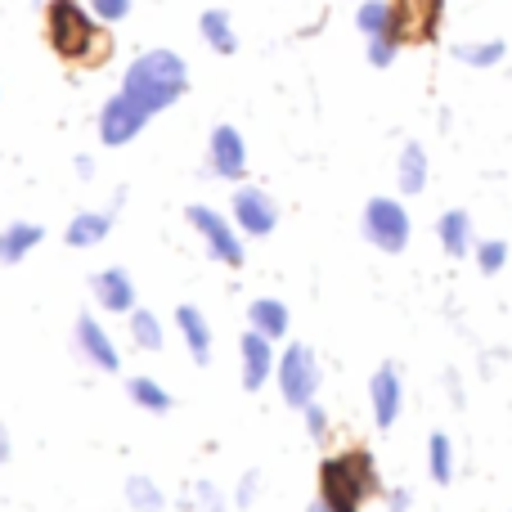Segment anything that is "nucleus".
Here are the masks:
<instances>
[{"label": "nucleus", "mask_w": 512, "mask_h": 512, "mask_svg": "<svg viewBox=\"0 0 512 512\" xmlns=\"http://www.w3.org/2000/svg\"><path fill=\"white\" fill-rule=\"evenodd\" d=\"M45 41L72 68H99L113 54L108 23L90 14L86 0H45Z\"/></svg>", "instance_id": "1"}, {"label": "nucleus", "mask_w": 512, "mask_h": 512, "mask_svg": "<svg viewBox=\"0 0 512 512\" xmlns=\"http://www.w3.org/2000/svg\"><path fill=\"white\" fill-rule=\"evenodd\" d=\"M185 90H189V63L176 50H144L122 77V95L131 104H140L149 117L171 108Z\"/></svg>", "instance_id": "2"}, {"label": "nucleus", "mask_w": 512, "mask_h": 512, "mask_svg": "<svg viewBox=\"0 0 512 512\" xmlns=\"http://www.w3.org/2000/svg\"><path fill=\"white\" fill-rule=\"evenodd\" d=\"M378 490V463L369 450H342L319 463V504L328 512H364Z\"/></svg>", "instance_id": "3"}, {"label": "nucleus", "mask_w": 512, "mask_h": 512, "mask_svg": "<svg viewBox=\"0 0 512 512\" xmlns=\"http://www.w3.org/2000/svg\"><path fill=\"white\" fill-rule=\"evenodd\" d=\"M274 382H279V396L288 400L292 409H306L310 400L319 396V360L306 342L283 346L279 364H274Z\"/></svg>", "instance_id": "4"}, {"label": "nucleus", "mask_w": 512, "mask_h": 512, "mask_svg": "<svg viewBox=\"0 0 512 512\" xmlns=\"http://www.w3.org/2000/svg\"><path fill=\"white\" fill-rule=\"evenodd\" d=\"M185 216H189V225L198 230V239H203L207 256H212L216 265H230V270H239V265H243V234H239V225H234L225 212L207 207V203H194Z\"/></svg>", "instance_id": "5"}, {"label": "nucleus", "mask_w": 512, "mask_h": 512, "mask_svg": "<svg viewBox=\"0 0 512 512\" xmlns=\"http://www.w3.org/2000/svg\"><path fill=\"white\" fill-rule=\"evenodd\" d=\"M360 230L378 252L396 256V252L409 248V230H414V225H409V212L396 203V198H369V203H364Z\"/></svg>", "instance_id": "6"}, {"label": "nucleus", "mask_w": 512, "mask_h": 512, "mask_svg": "<svg viewBox=\"0 0 512 512\" xmlns=\"http://www.w3.org/2000/svg\"><path fill=\"white\" fill-rule=\"evenodd\" d=\"M391 5V32L400 45H427L436 41L445 23V0H387Z\"/></svg>", "instance_id": "7"}, {"label": "nucleus", "mask_w": 512, "mask_h": 512, "mask_svg": "<svg viewBox=\"0 0 512 512\" xmlns=\"http://www.w3.org/2000/svg\"><path fill=\"white\" fill-rule=\"evenodd\" d=\"M355 27L364 32L373 68H391V59L400 54V41H396V32H391V5L387 0H360V9H355Z\"/></svg>", "instance_id": "8"}, {"label": "nucleus", "mask_w": 512, "mask_h": 512, "mask_svg": "<svg viewBox=\"0 0 512 512\" xmlns=\"http://www.w3.org/2000/svg\"><path fill=\"white\" fill-rule=\"evenodd\" d=\"M230 221L239 225V234H248V239H265V234H274V225H279V203H274L265 189L239 185L230 198Z\"/></svg>", "instance_id": "9"}, {"label": "nucleus", "mask_w": 512, "mask_h": 512, "mask_svg": "<svg viewBox=\"0 0 512 512\" xmlns=\"http://www.w3.org/2000/svg\"><path fill=\"white\" fill-rule=\"evenodd\" d=\"M149 126V113H144L140 104H131V99L117 90L113 99H108L104 108H99V140L108 144V149H122V144H131L135 135Z\"/></svg>", "instance_id": "10"}, {"label": "nucleus", "mask_w": 512, "mask_h": 512, "mask_svg": "<svg viewBox=\"0 0 512 512\" xmlns=\"http://www.w3.org/2000/svg\"><path fill=\"white\" fill-rule=\"evenodd\" d=\"M72 342H77V355L99 373H117L122 369V351L108 337V328L99 324L95 315H77V328H72Z\"/></svg>", "instance_id": "11"}, {"label": "nucleus", "mask_w": 512, "mask_h": 512, "mask_svg": "<svg viewBox=\"0 0 512 512\" xmlns=\"http://www.w3.org/2000/svg\"><path fill=\"white\" fill-rule=\"evenodd\" d=\"M207 171L216 180H243L248 176V144L234 126H216L207 140Z\"/></svg>", "instance_id": "12"}, {"label": "nucleus", "mask_w": 512, "mask_h": 512, "mask_svg": "<svg viewBox=\"0 0 512 512\" xmlns=\"http://www.w3.org/2000/svg\"><path fill=\"white\" fill-rule=\"evenodd\" d=\"M369 400H373V423H378L382 432L396 427L400 409H405V382H400L396 364H382V369L369 378Z\"/></svg>", "instance_id": "13"}, {"label": "nucleus", "mask_w": 512, "mask_h": 512, "mask_svg": "<svg viewBox=\"0 0 512 512\" xmlns=\"http://www.w3.org/2000/svg\"><path fill=\"white\" fill-rule=\"evenodd\" d=\"M239 360H243V387L261 391L265 382L274 378V364H279V355H274L270 337H261L256 328H248V333L239 337Z\"/></svg>", "instance_id": "14"}, {"label": "nucleus", "mask_w": 512, "mask_h": 512, "mask_svg": "<svg viewBox=\"0 0 512 512\" xmlns=\"http://www.w3.org/2000/svg\"><path fill=\"white\" fill-rule=\"evenodd\" d=\"M90 292H95V301L108 310V315H131L135 310V279L122 270V265L99 270L95 279H90Z\"/></svg>", "instance_id": "15"}, {"label": "nucleus", "mask_w": 512, "mask_h": 512, "mask_svg": "<svg viewBox=\"0 0 512 512\" xmlns=\"http://www.w3.org/2000/svg\"><path fill=\"white\" fill-rule=\"evenodd\" d=\"M176 333L185 342L189 360L194 364H212V319L198 306H176Z\"/></svg>", "instance_id": "16"}, {"label": "nucleus", "mask_w": 512, "mask_h": 512, "mask_svg": "<svg viewBox=\"0 0 512 512\" xmlns=\"http://www.w3.org/2000/svg\"><path fill=\"white\" fill-rule=\"evenodd\" d=\"M45 230L36 221H14L0 230V265H18L32 256V248H41Z\"/></svg>", "instance_id": "17"}, {"label": "nucleus", "mask_w": 512, "mask_h": 512, "mask_svg": "<svg viewBox=\"0 0 512 512\" xmlns=\"http://www.w3.org/2000/svg\"><path fill=\"white\" fill-rule=\"evenodd\" d=\"M108 234H113V212H77L63 239H68V248H99Z\"/></svg>", "instance_id": "18"}, {"label": "nucleus", "mask_w": 512, "mask_h": 512, "mask_svg": "<svg viewBox=\"0 0 512 512\" xmlns=\"http://www.w3.org/2000/svg\"><path fill=\"white\" fill-rule=\"evenodd\" d=\"M248 324H252L261 337H270V342H279V337H288L292 315H288V306H283L279 297H256L252 306H248Z\"/></svg>", "instance_id": "19"}, {"label": "nucleus", "mask_w": 512, "mask_h": 512, "mask_svg": "<svg viewBox=\"0 0 512 512\" xmlns=\"http://www.w3.org/2000/svg\"><path fill=\"white\" fill-rule=\"evenodd\" d=\"M436 239H441V248L450 256H468L472 252V216L463 212V207L445 212L441 221H436Z\"/></svg>", "instance_id": "20"}, {"label": "nucleus", "mask_w": 512, "mask_h": 512, "mask_svg": "<svg viewBox=\"0 0 512 512\" xmlns=\"http://www.w3.org/2000/svg\"><path fill=\"white\" fill-rule=\"evenodd\" d=\"M126 396L135 400V405L144 409V414H171V391L162 387L158 378H149V373H135V378H126Z\"/></svg>", "instance_id": "21"}, {"label": "nucleus", "mask_w": 512, "mask_h": 512, "mask_svg": "<svg viewBox=\"0 0 512 512\" xmlns=\"http://www.w3.org/2000/svg\"><path fill=\"white\" fill-rule=\"evenodd\" d=\"M396 185H400V194H409V198L427 189V153H423V144H405V149H400Z\"/></svg>", "instance_id": "22"}, {"label": "nucleus", "mask_w": 512, "mask_h": 512, "mask_svg": "<svg viewBox=\"0 0 512 512\" xmlns=\"http://www.w3.org/2000/svg\"><path fill=\"white\" fill-rule=\"evenodd\" d=\"M198 32H203V41L212 45L216 54H234L239 50V36H234V23L225 9H207L203 18H198Z\"/></svg>", "instance_id": "23"}, {"label": "nucleus", "mask_w": 512, "mask_h": 512, "mask_svg": "<svg viewBox=\"0 0 512 512\" xmlns=\"http://www.w3.org/2000/svg\"><path fill=\"white\" fill-rule=\"evenodd\" d=\"M131 342L140 346V351H162V346H167V328H162V319L153 315V310H131Z\"/></svg>", "instance_id": "24"}, {"label": "nucleus", "mask_w": 512, "mask_h": 512, "mask_svg": "<svg viewBox=\"0 0 512 512\" xmlns=\"http://www.w3.org/2000/svg\"><path fill=\"white\" fill-rule=\"evenodd\" d=\"M427 472H432L436 486H450L454 477V445L445 432H432V441H427Z\"/></svg>", "instance_id": "25"}, {"label": "nucleus", "mask_w": 512, "mask_h": 512, "mask_svg": "<svg viewBox=\"0 0 512 512\" xmlns=\"http://www.w3.org/2000/svg\"><path fill=\"white\" fill-rule=\"evenodd\" d=\"M126 504L135 512H162L167 508V495L158 490L153 477H126Z\"/></svg>", "instance_id": "26"}, {"label": "nucleus", "mask_w": 512, "mask_h": 512, "mask_svg": "<svg viewBox=\"0 0 512 512\" xmlns=\"http://www.w3.org/2000/svg\"><path fill=\"white\" fill-rule=\"evenodd\" d=\"M504 54H508L504 41H463V45H454V59L468 63V68H495Z\"/></svg>", "instance_id": "27"}, {"label": "nucleus", "mask_w": 512, "mask_h": 512, "mask_svg": "<svg viewBox=\"0 0 512 512\" xmlns=\"http://www.w3.org/2000/svg\"><path fill=\"white\" fill-rule=\"evenodd\" d=\"M477 265H481V274H499L508 265V243L504 239H486L477 248Z\"/></svg>", "instance_id": "28"}, {"label": "nucleus", "mask_w": 512, "mask_h": 512, "mask_svg": "<svg viewBox=\"0 0 512 512\" xmlns=\"http://www.w3.org/2000/svg\"><path fill=\"white\" fill-rule=\"evenodd\" d=\"M86 5H90V14H95L99 23H108V27L122 23V18L131 14V0H86Z\"/></svg>", "instance_id": "29"}, {"label": "nucleus", "mask_w": 512, "mask_h": 512, "mask_svg": "<svg viewBox=\"0 0 512 512\" xmlns=\"http://www.w3.org/2000/svg\"><path fill=\"white\" fill-rule=\"evenodd\" d=\"M194 495H198V508H207V512H225V495L212 486V481H198Z\"/></svg>", "instance_id": "30"}, {"label": "nucleus", "mask_w": 512, "mask_h": 512, "mask_svg": "<svg viewBox=\"0 0 512 512\" xmlns=\"http://www.w3.org/2000/svg\"><path fill=\"white\" fill-rule=\"evenodd\" d=\"M301 414H306V432L319 441V436L328 432V414H324V409H319V400H310V405L301 409Z\"/></svg>", "instance_id": "31"}, {"label": "nucleus", "mask_w": 512, "mask_h": 512, "mask_svg": "<svg viewBox=\"0 0 512 512\" xmlns=\"http://www.w3.org/2000/svg\"><path fill=\"white\" fill-rule=\"evenodd\" d=\"M256 490H261V477H256V472H248V477L239 481V490H234V504H239V508H252V504H256Z\"/></svg>", "instance_id": "32"}, {"label": "nucleus", "mask_w": 512, "mask_h": 512, "mask_svg": "<svg viewBox=\"0 0 512 512\" xmlns=\"http://www.w3.org/2000/svg\"><path fill=\"white\" fill-rule=\"evenodd\" d=\"M387 504H391V512H405L409 508V490H391Z\"/></svg>", "instance_id": "33"}, {"label": "nucleus", "mask_w": 512, "mask_h": 512, "mask_svg": "<svg viewBox=\"0 0 512 512\" xmlns=\"http://www.w3.org/2000/svg\"><path fill=\"white\" fill-rule=\"evenodd\" d=\"M77 176H81V180L95 176V158H86V153H81V158H77Z\"/></svg>", "instance_id": "34"}, {"label": "nucleus", "mask_w": 512, "mask_h": 512, "mask_svg": "<svg viewBox=\"0 0 512 512\" xmlns=\"http://www.w3.org/2000/svg\"><path fill=\"white\" fill-rule=\"evenodd\" d=\"M9 459V436H5V427H0V463Z\"/></svg>", "instance_id": "35"}, {"label": "nucleus", "mask_w": 512, "mask_h": 512, "mask_svg": "<svg viewBox=\"0 0 512 512\" xmlns=\"http://www.w3.org/2000/svg\"><path fill=\"white\" fill-rule=\"evenodd\" d=\"M306 512H328V508H324V504H319V499H315V504H310Z\"/></svg>", "instance_id": "36"}]
</instances>
